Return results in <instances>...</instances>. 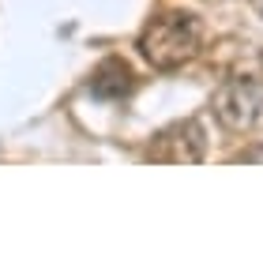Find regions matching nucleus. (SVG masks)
I'll use <instances>...</instances> for the list:
<instances>
[{
	"instance_id": "obj_3",
	"label": "nucleus",
	"mask_w": 263,
	"mask_h": 263,
	"mask_svg": "<svg viewBox=\"0 0 263 263\" xmlns=\"http://www.w3.org/2000/svg\"><path fill=\"white\" fill-rule=\"evenodd\" d=\"M203 151H207V136H203V128L196 121H177L170 128H162L158 136L151 139L147 147V158L151 162H199Z\"/></svg>"
},
{
	"instance_id": "obj_2",
	"label": "nucleus",
	"mask_w": 263,
	"mask_h": 263,
	"mask_svg": "<svg viewBox=\"0 0 263 263\" xmlns=\"http://www.w3.org/2000/svg\"><path fill=\"white\" fill-rule=\"evenodd\" d=\"M211 109L218 117V124L230 132L259 128L263 124V79H252V76L226 79L218 87V94H214Z\"/></svg>"
},
{
	"instance_id": "obj_4",
	"label": "nucleus",
	"mask_w": 263,
	"mask_h": 263,
	"mask_svg": "<svg viewBox=\"0 0 263 263\" xmlns=\"http://www.w3.org/2000/svg\"><path fill=\"white\" fill-rule=\"evenodd\" d=\"M90 90L102 94V98H121V94L132 90V68L124 61H105L98 71H94Z\"/></svg>"
},
{
	"instance_id": "obj_5",
	"label": "nucleus",
	"mask_w": 263,
	"mask_h": 263,
	"mask_svg": "<svg viewBox=\"0 0 263 263\" xmlns=\"http://www.w3.org/2000/svg\"><path fill=\"white\" fill-rule=\"evenodd\" d=\"M256 8H259V15H263V0H256Z\"/></svg>"
},
{
	"instance_id": "obj_1",
	"label": "nucleus",
	"mask_w": 263,
	"mask_h": 263,
	"mask_svg": "<svg viewBox=\"0 0 263 263\" xmlns=\"http://www.w3.org/2000/svg\"><path fill=\"white\" fill-rule=\"evenodd\" d=\"M139 53L143 61L158 71H177L184 68L203 45V23L192 11H158L147 19L139 30Z\"/></svg>"
}]
</instances>
